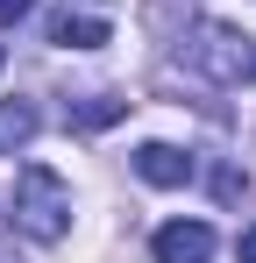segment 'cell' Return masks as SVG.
<instances>
[{"instance_id": "obj_1", "label": "cell", "mask_w": 256, "mask_h": 263, "mask_svg": "<svg viewBox=\"0 0 256 263\" xmlns=\"http://www.w3.org/2000/svg\"><path fill=\"white\" fill-rule=\"evenodd\" d=\"M178 57H185V71H199L213 86H256V36L228 22H192L178 36Z\"/></svg>"}, {"instance_id": "obj_2", "label": "cell", "mask_w": 256, "mask_h": 263, "mask_svg": "<svg viewBox=\"0 0 256 263\" xmlns=\"http://www.w3.org/2000/svg\"><path fill=\"white\" fill-rule=\"evenodd\" d=\"M7 214H14V228H22L29 242H64V228H71V192H64V178L50 171V164H22Z\"/></svg>"}, {"instance_id": "obj_3", "label": "cell", "mask_w": 256, "mask_h": 263, "mask_svg": "<svg viewBox=\"0 0 256 263\" xmlns=\"http://www.w3.org/2000/svg\"><path fill=\"white\" fill-rule=\"evenodd\" d=\"M50 43H64V50H100V43H114V22H107L100 0H64V7L50 14Z\"/></svg>"}, {"instance_id": "obj_4", "label": "cell", "mask_w": 256, "mask_h": 263, "mask_svg": "<svg viewBox=\"0 0 256 263\" xmlns=\"http://www.w3.org/2000/svg\"><path fill=\"white\" fill-rule=\"evenodd\" d=\"M213 256V228L207 220H171L157 228V263H207Z\"/></svg>"}, {"instance_id": "obj_5", "label": "cell", "mask_w": 256, "mask_h": 263, "mask_svg": "<svg viewBox=\"0 0 256 263\" xmlns=\"http://www.w3.org/2000/svg\"><path fill=\"white\" fill-rule=\"evenodd\" d=\"M135 171L150 178V185H185V178H192V157L171 149V142H142V149H135Z\"/></svg>"}, {"instance_id": "obj_6", "label": "cell", "mask_w": 256, "mask_h": 263, "mask_svg": "<svg viewBox=\"0 0 256 263\" xmlns=\"http://www.w3.org/2000/svg\"><path fill=\"white\" fill-rule=\"evenodd\" d=\"M128 100L121 92H79V100H64V121L71 128H107V121H121Z\"/></svg>"}, {"instance_id": "obj_7", "label": "cell", "mask_w": 256, "mask_h": 263, "mask_svg": "<svg viewBox=\"0 0 256 263\" xmlns=\"http://www.w3.org/2000/svg\"><path fill=\"white\" fill-rule=\"evenodd\" d=\"M29 135H36V107L29 100H0V157L29 149Z\"/></svg>"}, {"instance_id": "obj_8", "label": "cell", "mask_w": 256, "mask_h": 263, "mask_svg": "<svg viewBox=\"0 0 256 263\" xmlns=\"http://www.w3.org/2000/svg\"><path fill=\"white\" fill-rule=\"evenodd\" d=\"M29 7H36V0H0V29H14V22H22Z\"/></svg>"}, {"instance_id": "obj_9", "label": "cell", "mask_w": 256, "mask_h": 263, "mask_svg": "<svg viewBox=\"0 0 256 263\" xmlns=\"http://www.w3.org/2000/svg\"><path fill=\"white\" fill-rule=\"evenodd\" d=\"M235 256H242V263H256V228L242 235V242H235Z\"/></svg>"}, {"instance_id": "obj_10", "label": "cell", "mask_w": 256, "mask_h": 263, "mask_svg": "<svg viewBox=\"0 0 256 263\" xmlns=\"http://www.w3.org/2000/svg\"><path fill=\"white\" fill-rule=\"evenodd\" d=\"M0 263H14V256H7V242H0Z\"/></svg>"}, {"instance_id": "obj_11", "label": "cell", "mask_w": 256, "mask_h": 263, "mask_svg": "<svg viewBox=\"0 0 256 263\" xmlns=\"http://www.w3.org/2000/svg\"><path fill=\"white\" fill-rule=\"evenodd\" d=\"M0 57H7V50H0Z\"/></svg>"}]
</instances>
